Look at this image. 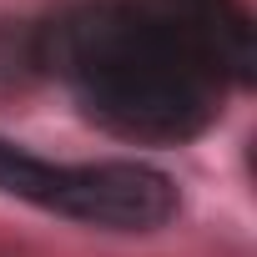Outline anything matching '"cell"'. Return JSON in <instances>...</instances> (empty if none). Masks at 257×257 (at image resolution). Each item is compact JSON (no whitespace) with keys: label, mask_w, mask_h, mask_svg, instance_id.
Here are the masks:
<instances>
[{"label":"cell","mask_w":257,"mask_h":257,"mask_svg":"<svg viewBox=\"0 0 257 257\" xmlns=\"http://www.w3.org/2000/svg\"><path fill=\"white\" fill-rule=\"evenodd\" d=\"M31 71L132 142H192L222 111V81L147 0H71L26 26Z\"/></svg>","instance_id":"cell-1"},{"label":"cell","mask_w":257,"mask_h":257,"mask_svg":"<svg viewBox=\"0 0 257 257\" xmlns=\"http://www.w3.org/2000/svg\"><path fill=\"white\" fill-rule=\"evenodd\" d=\"M0 197L101 232H157L177 217L172 177L147 162H46L6 137H0Z\"/></svg>","instance_id":"cell-2"},{"label":"cell","mask_w":257,"mask_h":257,"mask_svg":"<svg viewBox=\"0 0 257 257\" xmlns=\"http://www.w3.org/2000/svg\"><path fill=\"white\" fill-rule=\"evenodd\" d=\"M147 6L202 56V66L222 86H252L257 26L242 0H147Z\"/></svg>","instance_id":"cell-3"}]
</instances>
